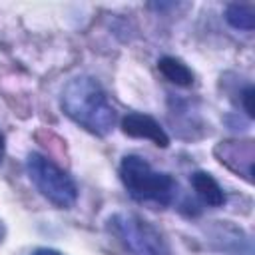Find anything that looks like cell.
Masks as SVG:
<instances>
[{"instance_id": "obj_1", "label": "cell", "mask_w": 255, "mask_h": 255, "mask_svg": "<svg viewBox=\"0 0 255 255\" xmlns=\"http://www.w3.org/2000/svg\"><path fill=\"white\" fill-rule=\"evenodd\" d=\"M62 112L86 131L104 137L114 129L116 110L104 88L92 76L72 78L60 94Z\"/></svg>"}, {"instance_id": "obj_2", "label": "cell", "mask_w": 255, "mask_h": 255, "mask_svg": "<svg viewBox=\"0 0 255 255\" xmlns=\"http://www.w3.org/2000/svg\"><path fill=\"white\" fill-rule=\"evenodd\" d=\"M120 179L126 191L135 201H151L157 205H169L175 197L177 183L169 173L155 171L141 155H126L120 163Z\"/></svg>"}, {"instance_id": "obj_3", "label": "cell", "mask_w": 255, "mask_h": 255, "mask_svg": "<svg viewBox=\"0 0 255 255\" xmlns=\"http://www.w3.org/2000/svg\"><path fill=\"white\" fill-rule=\"evenodd\" d=\"M108 227L131 255H175L161 231L135 213L118 211L110 215Z\"/></svg>"}, {"instance_id": "obj_4", "label": "cell", "mask_w": 255, "mask_h": 255, "mask_svg": "<svg viewBox=\"0 0 255 255\" xmlns=\"http://www.w3.org/2000/svg\"><path fill=\"white\" fill-rule=\"evenodd\" d=\"M26 171L38 193L46 197L54 207L70 209L76 203L78 199L76 181L46 155L32 151L26 159Z\"/></svg>"}, {"instance_id": "obj_5", "label": "cell", "mask_w": 255, "mask_h": 255, "mask_svg": "<svg viewBox=\"0 0 255 255\" xmlns=\"http://www.w3.org/2000/svg\"><path fill=\"white\" fill-rule=\"evenodd\" d=\"M122 131L135 139H149L157 147L169 145V135L165 133V129L147 114H139V112L128 114L122 120Z\"/></svg>"}, {"instance_id": "obj_6", "label": "cell", "mask_w": 255, "mask_h": 255, "mask_svg": "<svg viewBox=\"0 0 255 255\" xmlns=\"http://www.w3.org/2000/svg\"><path fill=\"white\" fill-rule=\"evenodd\" d=\"M191 187L195 191V195L209 207H221L225 203V193L221 189V185L215 181V177L207 171H195L189 177Z\"/></svg>"}, {"instance_id": "obj_7", "label": "cell", "mask_w": 255, "mask_h": 255, "mask_svg": "<svg viewBox=\"0 0 255 255\" xmlns=\"http://www.w3.org/2000/svg\"><path fill=\"white\" fill-rule=\"evenodd\" d=\"M157 70H159V74H161L167 82H171V84H175V86L187 88V86L193 84V72H191L181 60H177V58H173V56H163V58H159V60H157Z\"/></svg>"}, {"instance_id": "obj_8", "label": "cell", "mask_w": 255, "mask_h": 255, "mask_svg": "<svg viewBox=\"0 0 255 255\" xmlns=\"http://www.w3.org/2000/svg\"><path fill=\"white\" fill-rule=\"evenodd\" d=\"M225 20L235 30L251 32L255 28V10L249 4H229L225 8Z\"/></svg>"}, {"instance_id": "obj_9", "label": "cell", "mask_w": 255, "mask_h": 255, "mask_svg": "<svg viewBox=\"0 0 255 255\" xmlns=\"http://www.w3.org/2000/svg\"><path fill=\"white\" fill-rule=\"evenodd\" d=\"M253 96H255V88L253 86H247L243 92H241V104H243V110L247 114L249 120L255 118V110H253Z\"/></svg>"}, {"instance_id": "obj_10", "label": "cell", "mask_w": 255, "mask_h": 255, "mask_svg": "<svg viewBox=\"0 0 255 255\" xmlns=\"http://www.w3.org/2000/svg\"><path fill=\"white\" fill-rule=\"evenodd\" d=\"M30 255H62L60 251L56 249H48V247H40V249H34Z\"/></svg>"}, {"instance_id": "obj_11", "label": "cell", "mask_w": 255, "mask_h": 255, "mask_svg": "<svg viewBox=\"0 0 255 255\" xmlns=\"http://www.w3.org/2000/svg\"><path fill=\"white\" fill-rule=\"evenodd\" d=\"M4 151H6V143H4V135H2V131H0V163H2V159H4Z\"/></svg>"}]
</instances>
